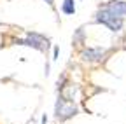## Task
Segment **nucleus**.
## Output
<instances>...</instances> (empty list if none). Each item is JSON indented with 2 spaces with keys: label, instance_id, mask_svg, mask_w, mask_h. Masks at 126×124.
I'll return each instance as SVG.
<instances>
[{
  "label": "nucleus",
  "instance_id": "20e7f679",
  "mask_svg": "<svg viewBox=\"0 0 126 124\" xmlns=\"http://www.w3.org/2000/svg\"><path fill=\"white\" fill-rule=\"evenodd\" d=\"M23 33L30 39L32 49H33V51H37V53H40V54H47V53L51 51L53 42H51V37H49V35L39 32V30H25Z\"/></svg>",
  "mask_w": 126,
  "mask_h": 124
},
{
  "label": "nucleus",
  "instance_id": "423d86ee",
  "mask_svg": "<svg viewBox=\"0 0 126 124\" xmlns=\"http://www.w3.org/2000/svg\"><path fill=\"white\" fill-rule=\"evenodd\" d=\"M88 44V25H79L72 33V47L81 49Z\"/></svg>",
  "mask_w": 126,
  "mask_h": 124
},
{
  "label": "nucleus",
  "instance_id": "9b49d317",
  "mask_svg": "<svg viewBox=\"0 0 126 124\" xmlns=\"http://www.w3.org/2000/svg\"><path fill=\"white\" fill-rule=\"evenodd\" d=\"M51 65H53L51 59H46V61H44V77H46V79L51 75Z\"/></svg>",
  "mask_w": 126,
  "mask_h": 124
},
{
  "label": "nucleus",
  "instance_id": "1a4fd4ad",
  "mask_svg": "<svg viewBox=\"0 0 126 124\" xmlns=\"http://www.w3.org/2000/svg\"><path fill=\"white\" fill-rule=\"evenodd\" d=\"M72 81V77H70V72L68 70H63V72H60V75H58V79H56V84H54V91L58 93V91H61L63 87H65L68 82Z\"/></svg>",
  "mask_w": 126,
  "mask_h": 124
},
{
  "label": "nucleus",
  "instance_id": "f03ea898",
  "mask_svg": "<svg viewBox=\"0 0 126 124\" xmlns=\"http://www.w3.org/2000/svg\"><path fill=\"white\" fill-rule=\"evenodd\" d=\"M93 23L107 28L109 32H112V33H119L121 30L124 28V19L119 18V16H116V14H112L110 11H107V9L102 7V5H98V9L94 11V14H93Z\"/></svg>",
  "mask_w": 126,
  "mask_h": 124
},
{
  "label": "nucleus",
  "instance_id": "7ed1b4c3",
  "mask_svg": "<svg viewBox=\"0 0 126 124\" xmlns=\"http://www.w3.org/2000/svg\"><path fill=\"white\" fill-rule=\"evenodd\" d=\"M110 49L103 45H84V47L77 49V59L84 65H98L109 56Z\"/></svg>",
  "mask_w": 126,
  "mask_h": 124
},
{
  "label": "nucleus",
  "instance_id": "4468645a",
  "mask_svg": "<svg viewBox=\"0 0 126 124\" xmlns=\"http://www.w3.org/2000/svg\"><path fill=\"white\" fill-rule=\"evenodd\" d=\"M77 2H82V0H77Z\"/></svg>",
  "mask_w": 126,
  "mask_h": 124
},
{
  "label": "nucleus",
  "instance_id": "ddd939ff",
  "mask_svg": "<svg viewBox=\"0 0 126 124\" xmlns=\"http://www.w3.org/2000/svg\"><path fill=\"white\" fill-rule=\"evenodd\" d=\"M42 2L49 7V9H53V11L56 12V0H42Z\"/></svg>",
  "mask_w": 126,
  "mask_h": 124
},
{
  "label": "nucleus",
  "instance_id": "9d476101",
  "mask_svg": "<svg viewBox=\"0 0 126 124\" xmlns=\"http://www.w3.org/2000/svg\"><path fill=\"white\" fill-rule=\"evenodd\" d=\"M60 54H61L60 44H53L51 45V63H58V61H60Z\"/></svg>",
  "mask_w": 126,
  "mask_h": 124
},
{
  "label": "nucleus",
  "instance_id": "6e6552de",
  "mask_svg": "<svg viewBox=\"0 0 126 124\" xmlns=\"http://www.w3.org/2000/svg\"><path fill=\"white\" fill-rule=\"evenodd\" d=\"M60 12L67 18H72L77 14V0H61L60 2Z\"/></svg>",
  "mask_w": 126,
  "mask_h": 124
},
{
  "label": "nucleus",
  "instance_id": "39448f33",
  "mask_svg": "<svg viewBox=\"0 0 126 124\" xmlns=\"http://www.w3.org/2000/svg\"><path fill=\"white\" fill-rule=\"evenodd\" d=\"M81 93H82V87L79 86L77 82L70 81L61 91H58L56 95L61 96L63 100H67V101H77V103H79V96H81Z\"/></svg>",
  "mask_w": 126,
  "mask_h": 124
},
{
  "label": "nucleus",
  "instance_id": "f257e3e1",
  "mask_svg": "<svg viewBox=\"0 0 126 124\" xmlns=\"http://www.w3.org/2000/svg\"><path fill=\"white\" fill-rule=\"evenodd\" d=\"M79 114H81V107L77 101H67L56 95V100L53 105V119L56 124H67Z\"/></svg>",
  "mask_w": 126,
  "mask_h": 124
},
{
  "label": "nucleus",
  "instance_id": "f8f14e48",
  "mask_svg": "<svg viewBox=\"0 0 126 124\" xmlns=\"http://www.w3.org/2000/svg\"><path fill=\"white\" fill-rule=\"evenodd\" d=\"M37 124H49V114H47V112H42L40 117L37 119Z\"/></svg>",
  "mask_w": 126,
  "mask_h": 124
},
{
  "label": "nucleus",
  "instance_id": "0eeeda50",
  "mask_svg": "<svg viewBox=\"0 0 126 124\" xmlns=\"http://www.w3.org/2000/svg\"><path fill=\"white\" fill-rule=\"evenodd\" d=\"M102 7H105L107 11H110L116 16L126 19V0H107V2L100 4Z\"/></svg>",
  "mask_w": 126,
  "mask_h": 124
}]
</instances>
